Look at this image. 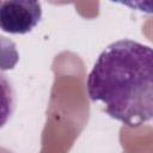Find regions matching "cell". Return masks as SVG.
<instances>
[{"label":"cell","instance_id":"5","mask_svg":"<svg viewBox=\"0 0 153 153\" xmlns=\"http://www.w3.org/2000/svg\"><path fill=\"white\" fill-rule=\"evenodd\" d=\"M1 2H2V1H0V6H1Z\"/></svg>","mask_w":153,"mask_h":153},{"label":"cell","instance_id":"2","mask_svg":"<svg viewBox=\"0 0 153 153\" xmlns=\"http://www.w3.org/2000/svg\"><path fill=\"white\" fill-rule=\"evenodd\" d=\"M42 7L37 1L10 0L0 6V29L13 35H24L39 23Z\"/></svg>","mask_w":153,"mask_h":153},{"label":"cell","instance_id":"1","mask_svg":"<svg viewBox=\"0 0 153 153\" xmlns=\"http://www.w3.org/2000/svg\"><path fill=\"white\" fill-rule=\"evenodd\" d=\"M86 88L92 102L116 121L136 128L153 117V51L131 39L108 45L91 69Z\"/></svg>","mask_w":153,"mask_h":153},{"label":"cell","instance_id":"3","mask_svg":"<svg viewBox=\"0 0 153 153\" xmlns=\"http://www.w3.org/2000/svg\"><path fill=\"white\" fill-rule=\"evenodd\" d=\"M16 106V97L12 84L0 72V129L8 122Z\"/></svg>","mask_w":153,"mask_h":153},{"label":"cell","instance_id":"4","mask_svg":"<svg viewBox=\"0 0 153 153\" xmlns=\"http://www.w3.org/2000/svg\"><path fill=\"white\" fill-rule=\"evenodd\" d=\"M19 61L16 43L0 35V72L11 71Z\"/></svg>","mask_w":153,"mask_h":153}]
</instances>
